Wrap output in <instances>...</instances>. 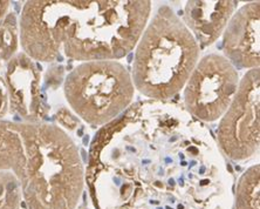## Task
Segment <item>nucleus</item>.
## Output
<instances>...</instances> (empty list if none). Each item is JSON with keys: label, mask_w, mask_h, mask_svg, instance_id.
<instances>
[{"label": "nucleus", "mask_w": 260, "mask_h": 209, "mask_svg": "<svg viewBox=\"0 0 260 209\" xmlns=\"http://www.w3.org/2000/svg\"><path fill=\"white\" fill-rule=\"evenodd\" d=\"M151 12L149 0H33L19 20L22 51L34 62L61 58L117 62L136 47Z\"/></svg>", "instance_id": "nucleus-1"}, {"label": "nucleus", "mask_w": 260, "mask_h": 209, "mask_svg": "<svg viewBox=\"0 0 260 209\" xmlns=\"http://www.w3.org/2000/svg\"><path fill=\"white\" fill-rule=\"evenodd\" d=\"M0 172L17 178L28 209H74L83 188L78 146L43 121H0Z\"/></svg>", "instance_id": "nucleus-2"}, {"label": "nucleus", "mask_w": 260, "mask_h": 209, "mask_svg": "<svg viewBox=\"0 0 260 209\" xmlns=\"http://www.w3.org/2000/svg\"><path fill=\"white\" fill-rule=\"evenodd\" d=\"M200 45L169 6L159 7L136 45L132 79L135 89L152 99L175 97L200 59Z\"/></svg>", "instance_id": "nucleus-3"}, {"label": "nucleus", "mask_w": 260, "mask_h": 209, "mask_svg": "<svg viewBox=\"0 0 260 209\" xmlns=\"http://www.w3.org/2000/svg\"><path fill=\"white\" fill-rule=\"evenodd\" d=\"M63 92L71 108L83 121L102 126L132 104L135 87L124 65L103 60L76 66L64 80Z\"/></svg>", "instance_id": "nucleus-4"}, {"label": "nucleus", "mask_w": 260, "mask_h": 209, "mask_svg": "<svg viewBox=\"0 0 260 209\" xmlns=\"http://www.w3.org/2000/svg\"><path fill=\"white\" fill-rule=\"evenodd\" d=\"M260 72L250 70L218 126V142L228 158L244 161L258 154L260 145Z\"/></svg>", "instance_id": "nucleus-5"}, {"label": "nucleus", "mask_w": 260, "mask_h": 209, "mask_svg": "<svg viewBox=\"0 0 260 209\" xmlns=\"http://www.w3.org/2000/svg\"><path fill=\"white\" fill-rule=\"evenodd\" d=\"M237 68L223 55H205L185 83L188 111L206 123L220 119L228 111L239 86Z\"/></svg>", "instance_id": "nucleus-6"}, {"label": "nucleus", "mask_w": 260, "mask_h": 209, "mask_svg": "<svg viewBox=\"0 0 260 209\" xmlns=\"http://www.w3.org/2000/svg\"><path fill=\"white\" fill-rule=\"evenodd\" d=\"M10 108L24 123H41L46 115L41 94L39 67L25 53H18L9 60L5 74Z\"/></svg>", "instance_id": "nucleus-7"}, {"label": "nucleus", "mask_w": 260, "mask_h": 209, "mask_svg": "<svg viewBox=\"0 0 260 209\" xmlns=\"http://www.w3.org/2000/svg\"><path fill=\"white\" fill-rule=\"evenodd\" d=\"M260 3L246 4L237 11L224 32V54L236 68L253 70L260 64Z\"/></svg>", "instance_id": "nucleus-8"}, {"label": "nucleus", "mask_w": 260, "mask_h": 209, "mask_svg": "<svg viewBox=\"0 0 260 209\" xmlns=\"http://www.w3.org/2000/svg\"><path fill=\"white\" fill-rule=\"evenodd\" d=\"M236 5L237 3L231 0L188 2L184 10V24L197 43L209 46L225 31Z\"/></svg>", "instance_id": "nucleus-9"}, {"label": "nucleus", "mask_w": 260, "mask_h": 209, "mask_svg": "<svg viewBox=\"0 0 260 209\" xmlns=\"http://www.w3.org/2000/svg\"><path fill=\"white\" fill-rule=\"evenodd\" d=\"M260 167L248 168L237 186V209H259Z\"/></svg>", "instance_id": "nucleus-10"}, {"label": "nucleus", "mask_w": 260, "mask_h": 209, "mask_svg": "<svg viewBox=\"0 0 260 209\" xmlns=\"http://www.w3.org/2000/svg\"><path fill=\"white\" fill-rule=\"evenodd\" d=\"M19 46V24L14 13H9L0 26V60L9 62L17 54Z\"/></svg>", "instance_id": "nucleus-11"}, {"label": "nucleus", "mask_w": 260, "mask_h": 209, "mask_svg": "<svg viewBox=\"0 0 260 209\" xmlns=\"http://www.w3.org/2000/svg\"><path fill=\"white\" fill-rule=\"evenodd\" d=\"M21 204V192L12 174L0 172V209H19Z\"/></svg>", "instance_id": "nucleus-12"}, {"label": "nucleus", "mask_w": 260, "mask_h": 209, "mask_svg": "<svg viewBox=\"0 0 260 209\" xmlns=\"http://www.w3.org/2000/svg\"><path fill=\"white\" fill-rule=\"evenodd\" d=\"M10 108L9 102V93H7V87L5 80L0 77V121L4 120Z\"/></svg>", "instance_id": "nucleus-13"}, {"label": "nucleus", "mask_w": 260, "mask_h": 209, "mask_svg": "<svg viewBox=\"0 0 260 209\" xmlns=\"http://www.w3.org/2000/svg\"><path fill=\"white\" fill-rule=\"evenodd\" d=\"M58 120L60 121L61 125H63V126H66L70 129H74L76 124H78V120H76L66 108L60 109L58 112Z\"/></svg>", "instance_id": "nucleus-14"}, {"label": "nucleus", "mask_w": 260, "mask_h": 209, "mask_svg": "<svg viewBox=\"0 0 260 209\" xmlns=\"http://www.w3.org/2000/svg\"><path fill=\"white\" fill-rule=\"evenodd\" d=\"M10 2H6V0H0V26L3 25L4 20L9 14L10 10Z\"/></svg>", "instance_id": "nucleus-15"}, {"label": "nucleus", "mask_w": 260, "mask_h": 209, "mask_svg": "<svg viewBox=\"0 0 260 209\" xmlns=\"http://www.w3.org/2000/svg\"><path fill=\"white\" fill-rule=\"evenodd\" d=\"M0 68H2V60H0Z\"/></svg>", "instance_id": "nucleus-16"}]
</instances>
